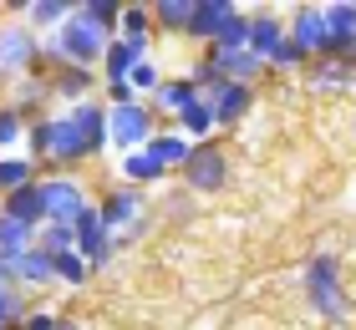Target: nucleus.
Listing matches in <instances>:
<instances>
[{"instance_id": "nucleus-33", "label": "nucleus", "mask_w": 356, "mask_h": 330, "mask_svg": "<svg viewBox=\"0 0 356 330\" xmlns=\"http://www.w3.org/2000/svg\"><path fill=\"white\" fill-rule=\"evenodd\" d=\"M214 51H250V15L239 10L229 26L219 31V41H214Z\"/></svg>"}, {"instance_id": "nucleus-18", "label": "nucleus", "mask_w": 356, "mask_h": 330, "mask_svg": "<svg viewBox=\"0 0 356 330\" xmlns=\"http://www.w3.org/2000/svg\"><path fill=\"white\" fill-rule=\"evenodd\" d=\"M118 178H122L127 188H153V183H163V178H168V168L148 153V147H143V153H122V173Z\"/></svg>"}, {"instance_id": "nucleus-16", "label": "nucleus", "mask_w": 356, "mask_h": 330, "mask_svg": "<svg viewBox=\"0 0 356 330\" xmlns=\"http://www.w3.org/2000/svg\"><path fill=\"white\" fill-rule=\"evenodd\" d=\"M199 97H204V92H199V81H193V76H163V87L153 92V107L168 112V117H184Z\"/></svg>"}, {"instance_id": "nucleus-17", "label": "nucleus", "mask_w": 356, "mask_h": 330, "mask_svg": "<svg viewBox=\"0 0 356 330\" xmlns=\"http://www.w3.org/2000/svg\"><path fill=\"white\" fill-rule=\"evenodd\" d=\"M285 41H290V26L280 21V15H250V51L265 66H270V56L280 51Z\"/></svg>"}, {"instance_id": "nucleus-29", "label": "nucleus", "mask_w": 356, "mask_h": 330, "mask_svg": "<svg viewBox=\"0 0 356 330\" xmlns=\"http://www.w3.org/2000/svg\"><path fill=\"white\" fill-rule=\"evenodd\" d=\"M72 10L76 6H67V0H31V6H26V15H31V26H46V31H61V26H67L72 21Z\"/></svg>"}, {"instance_id": "nucleus-38", "label": "nucleus", "mask_w": 356, "mask_h": 330, "mask_svg": "<svg viewBox=\"0 0 356 330\" xmlns=\"http://www.w3.org/2000/svg\"><path fill=\"white\" fill-rule=\"evenodd\" d=\"M127 81H133V92H138V97H143V92H158V87H163V76H158V66H153V56L143 61V66H138V72L127 76Z\"/></svg>"}, {"instance_id": "nucleus-1", "label": "nucleus", "mask_w": 356, "mask_h": 330, "mask_svg": "<svg viewBox=\"0 0 356 330\" xmlns=\"http://www.w3.org/2000/svg\"><path fill=\"white\" fill-rule=\"evenodd\" d=\"M112 46V31H102L97 21H87L82 10H72V21L56 31V46H51V66H82V72H102V56Z\"/></svg>"}, {"instance_id": "nucleus-13", "label": "nucleus", "mask_w": 356, "mask_h": 330, "mask_svg": "<svg viewBox=\"0 0 356 330\" xmlns=\"http://www.w3.org/2000/svg\"><path fill=\"white\" fill-rule=\"evenodd\" d=\"M290 41H296L305 56H326V6L290 10Z\"/></svg>"}, {"instance_id": "nucleus-19", "label": "nucleus", "mask_w": 356, "mask_h": 330, "mask_svg": "<svg viewBox=\"0 0 356 330\" xmlns=\"http://www.w3.org/2000/svg\"><path fill=\"white\" fill-rule=\"evenodd\" d=\"M0 213H6V219H21V224H31V229H41V224H46V198H41V183H31V188H21V193L0 198Z\"/></svg>"}, {"instance_id": "nucleus-3", "label": "nucleus", "mask_w": 356, "mask_h": 330, "mask_svg": "<svg viewBox=\"0 0 356 330\" xmlns=\"http://www.w3.org/2000/svg\"><path fill=\"white\" fill-rule=\"evenodd\" d=\"M305 295H311L316 315H326V320H346L351 315V300H346L336 254H316L311 264H305Z\"/></svg>"}, {"instance_id": "nucleus-25", "label": "nucleus", "mask_w": 356, "mask_h": 330, "mask_svg": "<svg viewBox=\"0 0 356 330\" xmlns=\"http://www.w3.org/2000/svg\"><path fill=\"white\" fill-rule=\"evenodd\" d=\"M46 92L82 102V97L92 92V72H82V66H51V76H46Z\"/></svg>"}, {"instance_id": "nucleus-4", "label": "nucleus", "mask_w": 356, "mask_h": 330, "mask_svg": "<svg viewBox=\"0 0 356 330\" xmlns=\"http://www.w3.org/2000/svg\"><path fill=\"white\" fill-rule=\"evenodd\" d=\"M158 138V122H153V107L148 102H122L112 107L107 102V142L122 147V153H143Z\"/></svg>"}, {"instance_id": "nucleus-26", "label": "nucleus", "mask_w": 356, "mask_h": 330, "mask_svg": "<svg viewBox=\"0 0 356 330\" xmlns=\"http://www.w3.org/2000/svg\"><path fill=\"white\" fill-rule=\"evenodd\" d=\"M351 76H356V66L351 61H331V56H321L311 66V92H341L351 87Z\"/></svg>"}, {"instance_id": "nucleus-32", "label": "nucleus", "mask_w": 356, "mask_h": 330, "mask_svg": "<svg viewBox=\"0 0 356 330\" xmlns=\"http://www.w3.org/2000/svg\"><path fill=\"white\" fill-rule=\"evenodd\" d=\"M51 264H56V279H61V285H87V274H92V264L76 254V249L51 254Z\"/></svg>"}, {"instance_id": "nucleus-22", "label": "nucleus", "mask_w": 356, "mask_h": 330, "mask_svg": "<svg viewBox=\"0 0 356 330\" xmlns=\"http://www.w3.org/2000/svg\"><path fill=\"white\" fill-rule=\"evenodd\" d=\"M36 234H41V229H31L21 219H6V213H0V259L15 264L21 254H31V249H36Z\"/></svg>"}, {"instance_id": "nucleus-34", "label": "nucleus", "mask_w": 356, "mask_h": 330, "mask_svg": "<svg viewBox=\"0 0 356 330\" xmlns=\"http://www.w3.org/2000/svg\"><path fill=\"white\" fill-rule=\"evenodd\" d=\"M76 10H82L87 21H97L102 31H112V36H118V21H122V6H118V0H82Z\"/></svg>"}, {"instance_id": "nucleus-28", "label": "nucleus", "mask_w": 356, "mask_h": 330, "mask_svg": "<svg viewBox=\"0 0 356 330\" xmlns=\"http://www.w3.org/2000/svg\"><path fill=\"white\" fill-rule=\"evenodd\" d=\"M193 6H199V0H158V6H153V26L158 31H184V36H188Z\"/></svg>"}, {"instance_id": "nucleus-41", "label": "nucleus", "mask_w": 356, "mask_h": 330, "mask_svg": "<svg viewBox=\"0 0 356 330\" xmlns=\"http://www.w3.org/2000/svg\"><path fill=\"white\" fill-rule=\"evenodd\" d=\"M6 285H15V274H10V264L0 259V290H6Z\"/></svg>"}, {"instance_id": "nucleus-10", "label": "nucleus", "mask_w": 356, "mask_h": 330, "mask_svg": "<svg viewBox=\"0 0 356 330\" xmlns=\"http://www.w3.org/2000/svg\"><path fill=\"white\" fill-rule=\"evenodd\" d=\"M326 56L356 66V6H351V0L326 6Z\"/></svg>"}, {"instance_id": "nucleus-21", "label": "nucleus", "mask_w": 356, "mask_h": 330, "mask_svg": "<svg viewBox=\"0 0 356 330\" xmlns=\"http://www.w3.org/2000/svg\"><path fill=\"white\" fill-rule=\"evenodd\" d=\"M72 117H76V127H82V138H87V153H102L107 147V107L87 97V102L72 107Z\"/></svg>"}, {"instance_id": "nucleus-8", "label": "nucleus", "mask_w": 356, "mask_h": 330, "mask_svg": "<svg viewBox=\"0 0 356 330\" xmlns=\"http://www.w3.org/2000/svg\"><path fill=\"white\" fill-rule=\"evenodd\" d=\"M41 198H46V224H76L82 213L92 208L87 204V188L76 178H41Z\"/></svg>"}, {"instance_id": "nucleus-12", "label": "nucleus", "mask_w": 356, "mask_h": 330, "mask_svg": "<svg viewBox=\"0 0 356 330\" xmlns=\"http://www.w3.org/2000/svg\"><path fill=\"white\" fill-rule=\"evenodd\" d=\"M204 102L219 112V127H234L254 107V87H245V81H214V87H204Z\"/></svg>"}, {"instance_id": "nucleus-9", "label": "nucleus", "mask_w": 356, "mask_h": 330, "mask_svg": "<svg viewBox=\"0 0 356 330\" xmlns=\"http://www.w3.org/2000/svg\"><path fill=\"white\" fill-rule=\"evenodd\" d=\"M72 229H76V254H82L92 270H102V264L112 259V244H118V234L107 229V219L97 213V204H92V208H87Z\"/></svg>"}, {"instance_id": "nucleus-5", "label": "nucleus", "mask_w": 356, "mask_h": 330, "mask_svg": "<svg viewBox=\"0 0 356 330\" xmlns=\"http://www.w3.org/2000/svg\"><path fill=\"white\" fill-rule=\"evenodd\" d=\"M97 213L107 219V229H112V234H118L122 244H127V239H138L143 229H148V219H143V213H148V204H143V188H127V183L112 188L102 204H97Z\"/></svg>"}, {"instance_id": "nucleus-27", "label": "nucleus", "mask_w": 356, "mask_h": 330, "mask_svg": "<svg viewBox=\"0 0 356 330\" xmlns=\"http://www.w3.org/2000/svg\"><path fill=\"white\" fill-rule=\"evenodd\" d=\"M214 127H219V112L209 107L204 97L184 112V117H178V132H184V138H193V142H209V132H214Z\"/></svg>"}, {"instance_id": "nucleus-20", "label": "nucleus", "mask_w": 356, "mask_h": 330, "mask_svg": "<svg viewBox=\"0 0 356 330\" xmlns=\"http://www.w3.org/2000/svg\"><path fill=\"white\" fill-rule=\"evenodd\" d=\"M193 147H199V142L184 138V132H158V138L148 142V153H153L158 163H163L168 173H184V163L193 158Z\"/></svg>"}, {"instance_id": "nucleus-15", "label": "nucleus", "mask_w": 356, "mask_h": 330, "mask_svg": "<svg viewBox=\"0 0 356 330\" xmlns=\"http://www.w3.org/2000/svg\"><path fill=\"white\" fill-rule=\"evenodd\" d=\"M143 61H148V41H122V36H112L107 56H102V76H107V81H127Z\"/></svg>"}, {"instance_id": "nucleus-30", "label": "nucleus", "mask_w": 356, "mask_h": 330, "mask_svg": "<svg viewBox=\"0 0 356 330\" xmlns=\"http://www.w3.org/2000/svg\"><path fill=\"white\" fill-rule=\"evenodd\" d=\"M148 31H153V6H122V21H118L122 41H148Z\"/></svg>"}, {"instance_id": "nucleus-31", "label": "nucleus", "mask_w": 356, "mask_h": 330, "mask_svg": "<svg viewBox=\"0 0 356 330\" xmlns=\"http://www.w3.org/2000/svg\"><path fill=\"white\" fill-rule=\"evenodd\" d=\"M36 244H41L46 254H67V249H76V229L72 224H41Z\"/></svg>"}, {"instance_id": "nucleus-24", "label": "nucleus", "mask_w": 356, "mask_h": 330, "mask_svg": "<svg viewBox=\"0 0 356 330\" xmlns=\"http://www.w3.org/2000/svg\"><path fill=\"white\" fill-rule=\"evenodd\" d=\"M10 274H15V285H51V279H56V264H51V254L36 244L31 254H21V259L10 264Z\"/></svg>"}, {"instance_id": "nucleus-6", "label": "nucleus", "mask_w": 356, "mask_h": 330, "mask_svg": "<svg viewBox=\"0 0 356 330\" xmlns=\"http://www.w3.org/2000/svg\"><path fill=\"white\" fill-rule=\"evenodd\" d=\"M184 183L193 188V193H219L224 183H229V158H224V147H214V142H199L193 147V158L184 163Z\"/></svg>"}, {"instance_id": "nucleus-37", "label": "nucleus", "mask_w": 356, "mask_h": 330, "mask_svg": "<svg viewBox=\"0 0 356 330\" xmlns=\"http://www.w3.org/2000/svg\"><path fill=\"white\" fill-rule=\"evenodd\" d=\"M305 61H311V56H305V51H300L296 41H285L280 51L270 56V66H275V72H296V66H305Z\"/></svg>"}, {"instance_id": "nucleus-39", "label": "nucleus", "mask_w": 356, "mask_h": 330, "mask_svg": "<svg viewBox=\"0 0 356 330\" xmlns=\"http://www.w3.org/2000/svg\"><path fill=\"white\" fill-rule=\"evenodd\" d=\"M107 97H112V107H122V102H143V97L133 92V81H107Z\"/></svg>"}, {"instance_id": "nucleus-2", "label": "nucleus", "mask_w": 356, "mask_h": 330, "mask_svg": "<svg viewBox=\"0 0 356 330\" xmlns=\"http://www.w3.org/2000/svg\"><path fill=\"white\" fill-rule=\"evenodd\" d=\"M26 142L36 147V158H51V163H61V168H72V163L92 158V153H87V138H82V127H76V117H72V112L41 117L36 127L26 132Z\"/></svg>"}, {"instance_id": "nucleus-35", "label": "nucleus", "mask_w": 356, "mask_h": 330, "mask_svg": "<svg viewBox=\"0 0 356 330\" xmlns=\"http://www.w3.org/2000/svg\"><path fill=\"white\" fill-rule=\"evenodd\" d=\"M26 315H31V310H26V295H21V285H6V290H0V330L21 325Z\"/></svg>"}, {"instance_id": "nucleus-14", "label": "nucleus", "mask_w": 356, "mask_h": 330, "mask_svg": "<svg viewBox=\"0 0 356 330\" xmlns=\"http://www.w3.org/2000/svg\"><path fill=\"white\" fill-rule=\"evenodd\" d=\"M234 15H239L234 0H199V6H193V21H188V36H199L204 46H214L219 31L229 26Z\"/></svg>"}, {"instance_id": "nucleus-23", "label": "nucleus", "mask_w": 356, "mask_h": 330, "mask_svg": "<svg viewBox=\"0 0 356 330\" xmlns=\"http://www.w3.org/2000/svg\"><path fill=\"white\" fill-rule=\"evenodd\" d=\"M31 183H41L36 178V163L21 158V153H0V198H10V193H21Z\"/></svg>"}, {"instance_id": "nucleus-36", "label": "nucleus", "mask_w": 356, "mask_h": 330, "mask_svg": "<svg viewBox=\"0 0 356 330\" xmlns=\"http://www.w3.org/2000/svg\"><path fill=\"white\" fill-rule=\"evenodd\" d=\"M26 132H31V127H26V112H21V107H0V153L15 147Z\"/></svg>"}, {"instance_id": "nucleus-7", "label": "nucleus", "mask_w": 356, "mask_h": 330, "mask_svg": "<svg viewBox=\"0 0 356 330\" xmlns=\"http://www.w3.org/2000/svg\"><path fill=\"white\" fill-rule=\"evenodd\" d=\"M41 61V41L36 31L21 26V21H6L0 26V76H21Z\"/></svg>"}, {"instance_id": "nucleus-40", "label": "nucleus", "mask_w": 356, "mask_h": 330, "mask_svg": "<svg viewBox=\"0 0 356 330\" xmlns=\"http://www.w3.org/2000/svg\"><path fill=\"white\" fill-rule=\"evenodd\" d=\"M21 330H61V320H56V315H46V310H31V315L21 320Z\"/></svg>"}, {"instance_id": "nucleus-11", "label": "nucleus", "mask_w": 356, "mask_h": 330, "mask_svg": "<svg viewBox=\"0 0 356 330\" xmlns=\"http://www.w3.org/2000/svg\"><path fill=\"white\" fill-rule=\"evenodd\" d=\"M204 66H209V76H219V81H245V87H254L260 72H265V61L254 56V51H214V46L204 51Z\"/></svg>"}]
</instances>
